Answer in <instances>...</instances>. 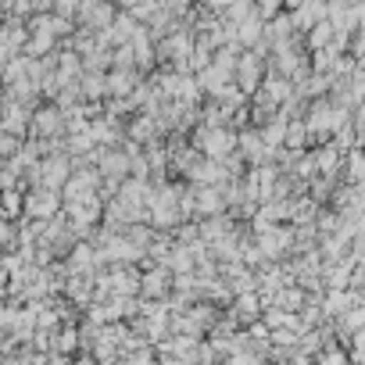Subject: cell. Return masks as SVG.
<instances>
[{
	"label": "cell",
	"instance_id": "1",
	"mask_svg": "<svg viewBox=\"0 0 365 365\" xmlns=\"http://www.w3.org/2000/svg\"><path fill=\"white\" fill-rule=\"evenodd\" d=\"M29 212H33V215L54 212V197H51V194H33V197H29Z\"/></svg>",
	"mask_w": 365,
	"mask_h": 365
}]
</instances>
